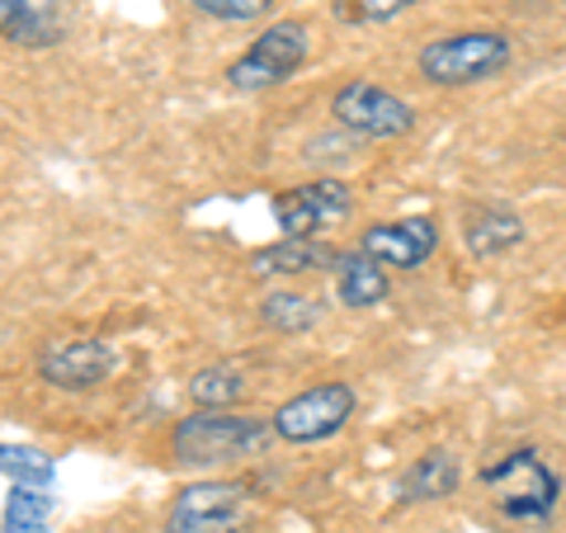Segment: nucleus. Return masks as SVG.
Returning <instances> with one entry per match:
<instances>
[{"label": "nucleus", "mask_w": 566, "mask_h": 533, "mask_svg": "<svg viewBox=\"0 0 566 533\" xmlns=\"http://www.w3.org/2000/svg\"><path fill=\"white\" fill-rule=\"evenodd\" d=\"M331 114L340 128L359 133V137H406L416 128V114L411 104L397 100L392 91H382L374 81H349L335 91L331 100Z\"/></svg>", "instance_id": "0eeeda50"}, {"label": "nucleus", "mask_w": 566, "mask_h": 533, "mask_svg": "<svg viewBox=\"0 0 566 533\" xmlns=\"http://www.w3.org/2000/svg\"><path fill=\"white\" fill-rule=\"evenodd\" d=\"M354 416V387L349 383H322L297 393L293 401H283L274 411V435L289 443H316L345 430V420Z\"/></svg>", "instance_id": "39448f33"}, {"label": "nucleus", "mask_w": 566, "mask_h": 533, "mask_svg": "<svg viewBox=\"0 0 566 533\" xmlns=\"http://www.w3.org/2000/svg\"><path fill=\"white\" fill-rule=\"evenodd\" d=\"M57 495L43 482H6V533H48Z\"/></svg>", "instance_id": "dca6fc26"}, {"label": "nucleus", "mask_w": 566, "mask_h": 533, "mask_svg": "<svg viewBox=\"0 0 566 533\" xmlns=\"http://www.w3.org/2000/svg\"><path fill=\"white\" fill-rule=\"evenodd\" d=\"M463 241H468V251L482 255V260L501 255L510 245L524 241V222H520V212H510L501 203H476L463 218Z\"/></svg>", "instance_id": "ddd939ff"}, {"label": "nucleus", "mask_w": 566, "mask_h": 533, "mask_svg": "<svg viewBox=\"0 0 566 533\" xmlns=\"http://www.w3.org/2000/svg\"><path fill=\"white\" fill-rule=\"evenodd\" d=\"M416 0H335V14L345 24H368V20H392V14L411 10Z\"/></svg>", "instance_id": "aec40b11"}, {"label": "nucleus", "mask_w": 566, "mask_h": 533, "mask_svg": "<svg viewBox=\"0 0 566 533\" xmlns=\"http://www.w3.org/2000/svg\"><path fill=\"white\" fill-rule=\"evenodd\" d=\"M515 58L505 33H449L420 48V76L430 85H472V81H491L501 76Z\"/></svg>", "instance_id": "f03ea898"}, {"label": "nucleus", "mask_w": 566, "mask_h": 533, "mask_svg": "<svg viewBox=\"0 0 566 533\" xmlns=\"http://www.w3.org/2000/svg\"><path fill=\"white\" fill-rule=\"evenodd\" d=\"M340 255L326 251L316 237H283L274 245H260L251 255V274L270 279V274H303V270H322V264H335Z\"/></svg>", "instance_id": "4468645a"}, {"label": "nucleus", "mask_w": 566, "mask_h": 533, "mask_svg": "<svg viewBox=\"0 0 566 533\" xmlns=\"http://www.w3.org/2000/svg\"><path fill=\"white\" fill-rule=\"evenodd\" d=\"M0 29L14 48H52L66 39V0H0Z\"/></svg>", "instance_id": "9b49d317"}, {"label": "nucleus", "mask_w": 566, "mask_h": 533, "mask_svg": "<svg viewBox=\"0 0 566 533\" xmlns=\"http://www.w3.org/2000/svg\"><path fill=\"white\" fill-rule=\"evenodd\" d=\"M458 458L449 449H430L420 453L411 468L401 472L397 482V501L401 505H420V501H439V495H453L458 491Z\"/></svg>", "instance_id": "f8f14e48"}, {"label": "nucleus", "mask_w": 566, "mask_h": 533, "mask_svg": "<svg viewBox=\"0 0 566 533\" xmlns=\"http://www.w3.org/2000/svg\"><path fill=\"white\" fill-rule=\"evenodd\" d=\"M482 482L491 491V501L501 505V514L515 524H547L562 495L557 472L534 449H515V453L495 458L491 468H482Z\"/></svg>", "instance_id": "f257e3e1"}, {"label": "nucleus", "mask_w": 566, "mask_h": 533, "mask_svg": "<svg viewBox=\"0 0 566 533\" xmlns=\"http://www.w3.org/2000/svg\"><path fill=\"white\" fill-rule=\"evenodd\" d=\"M439 245V222L434 218H401V222H378L359 237V251L378 260L382 270H420Z\"/></svg>", "instance_id": "1a4fd4ad"}, {"label": "nucleus", "mask_w": 566, "mask_h": 533, "mask_svg": "<svg viewBox=\"0 0 566 533\" xmlns=\"http://www.w3.org/2000/svg\"><path fill=\"white\" fill-rule=\"evenodd\" d=\"M307 48H312L307 24L279 20V24L264 29L232 66H227V81H232L237 91H270V85H283L297 66L307 62Z\"/></svg>", "instance_id": "20e7f679"}, {"label": "nucleus", "mask_w": 566, "mask_h": 533, "mask_svg": "<svg viewBox=\"0 0 566 533\" xmlns=\"http://www.w3.org/2000/svg\"><path fill=\"white\" fill-rule=\"evenodd\" d=\"M264 449V425L255 416H227V411H203L185 416L175 425V453L189 468H212V463H237L245 453Z\"/></svg>", "instance_id": "7ed1b4c3"}, {"label": "nucleus", "mask_w": 566, "mask_h": 533, "mask_svg": "<svg viewBox=\"0 0 566 533\" xmlns=\"http://www.w3.org/2000/svg\"><path fill=\"white\" fill-rule=\"evenodd\" d=\"M335 293H340L345 307H378L387 297V270L364 251L340 255L335 260Z\"/></svg>", "instance_id": "2eb2a0df"}, {"label": "nucleus", "mask_w": 566, "mask_h": 533, "mask_svg": "<svg viewBox=\"0 0 566 533\" xmlns=\"http://www.w3.org/2000/svg\"><path fill=\"white\" fill-rule=\"evenodd\" d=\"M114 373V349L104 341H52L39 354V378L66 393H85L99 387Z\"/></svg>", "instance_id": "9d476101"}, {"label": "nucleus", "mask_w": 566, "mask_h": 533, "mask_svg": "<svg viewBox=\"0 0 566 533\" xmlns=\"http://www.w3.org/2000/svg\"><path fill=\"white\" fill-rule=\"evenodd\" d=\"M251 487L241 482H199L175 495L166 514V533H241Z\"/></svg>", "instance_id": "423d86ee"}, {"label": "nucleus", "mask_w": 566, "mask_h": 533, "mask_svg": "<svg viewBox=\"0 0 566 533\" xmlns=\"http://www.w3.org/2000/svg\"><path fill=\"white\" fill-rule=\"evenodd\" d=\"M349 212V189L340 180H312L274 199V222L283 237H322Z\"/></svg>", "instance_id": "6e6552de"}, {"label": "nucleus", "mask_w": 566, "mask_h": 533, "mask_svg": "<svg viewBox=\"0 0 566 533\" xmlns=\"http://www.w3.org/2000/svg\"><path fill=\"white\" fill-rule=\"evenodd\" d=\"M0 468H6V482H43L52 487L57 482V468H52V458L29 449V443H6V458H0Z\"/></svg>", "instance_id": "6ab92c4d"}, {"label": "nucleus", "mask_w": 566, "mask_h": 533, "mask_svg": "<svg viewBox=\"0 0 566 533\" xmlns=\"http://www.w3.org/2000/svg\"><path fill=\"white\" fill-rule=\"evenodd\" d=\"M260 322L270 331H283V335H303V331H312L316 322H322V302L283 289V293H270L260 302Z\"/></svg>", "instance_id": "f3484780"}, {"label": "nucleus", "mask_w": 566, "mask_h": 533, "mask_svg": "<svg viewBox=\"0 0 566 533\" xmlns=\"http://www.w3.org/2000/svg\"><path fill=\"white\" fill-rule=\"evenodd\" d=\"M199 14H212V20H227V24H245V20H260L274 0H189Z\"/></svg>", "instance_id": "412c9836"}, {"label": "nucleus", "mask_w": 566, "mask_h": 533, "mask_svg": "<svg viewBox=\"0 0 566 533\" xmlns=\"http://www.w3.org/2000/svg\"><path fill=\"white\" fill-rule=\"evenodd\" d=\"M189 397L199 401V406H208V411H227V406H237L245 397V378H241L232 364H212L203 373H193Z\"/></svg>", "instance_id": "a211bd4d"}]
</instances>
